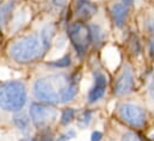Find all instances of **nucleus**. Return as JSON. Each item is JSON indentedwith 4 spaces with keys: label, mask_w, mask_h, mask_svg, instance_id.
<instances>
[{
    "label": "nucleus",
    "mask_w": 154,
    "mask_h": 141,
    "mask_svg": "<svg viewBox=\"0 0 154 141\" xmlns=\"http://www.w3.org/2000/svg\"><path fill=\"white\" fill-rule=\"evenodd\" d=\"M55 34V28L53 24H49V25H45L41 33V42H42V45L44 49H47L50 43H51V39H53V36Z\"/></svg>",
    "instance_id": "11"
},
{
    "label": "nucleus",
    "mask_w": 154,
    "mask_h": 141,
    "mask_svg": "<svg viewBox=\"0 0 154 141\" xmlns=\"http://www.w3.org/2000/svg\"><path fill=\"white\" fill-rule=\"evenodd\" d=\"M121 141H142L135 133H131V132H129V133H125L123 136H122V140Z\"/></svg>",
    "instance_id": "19"
},
{
    "label": "nucleus",
    "mask_w": 154,
    "mask_h": 141,
    "mask_svg": "<svg viewBox=\"0 0 154 141\" xmlns=\"http://www.w3.org/2000/svg\"><path fill=\"white\" fill-rule=\"evenodd\" d=\"M118 111L122 120L133 127L140 128L146 123V114L140 106L125 103L119 106Z\"/></svg>",
    "instance_id": "6"
},
{
    "label": "nucleus",
    "mask_w": 154,
    "mask_h": 141,
    "mask_svg": "<svg viewBox=\"0 0 154 141\" xmlns=\"http://www.w3.org/2000/svg\"><path fill=\"white\" fill-rule=\"evenodd\" d=\"M97 12V7L87 0H79L77 5V16L80 19H90Z\"/></svg>",
    "instance_id": "10"
},
{
    "label": "nucleus",
    "mask_w": 154,
    "mask_h": 141,
    "mask_svg": "<svg viewBox=\"0 0 154 141\" xmlns=\"http://www.w3.org/2000/svg\"><path fill=\"white\" fill-rule=\"evenodd\" d=\"M69 64H71V58H69V55H66L65 58H62V59H60V60H56V61H54V62H50L49 65H50L51 67L62 68V67L69 66Z\"/></svg>",
    "instance_id": "17"
},
{
    "label": "nucleus",
    "mask_w": 154,
    "mask_h": 141,
    "mask_svg": "<svg viewBox=\"0 0 154 141\" xmlns=\"http://www.w3.org/2000/svg\"><path fill=\"white\" fill-rule=\"evenodd\" d=\"M26 102V89L20 81L0 85V108L6 111H19Z\"/></svg>",
    "instance_id": "2"
},
{
    "label": "nucleus",
    "mask_w": 154,
    "mask_h": 141,
    "mask_svg": "<svg viewBox=\"0 0 154 141\" xmlns=\"http://www.w3.org/2000/svg\"><path fill=\"white\" fill-rule=\"evenodd\" d=\"M78 93V84L77 81H74L73 79L71 80V83L68 84V86L66 87L63 96H62V102H68L72 101Z\"/></svg>",
    "instance_id": "13"
},
{
    "label": "nucleus",
    "mask_w": 154,
    "mask_h": 141,
    "mask_svg": "<svg viewBox=\"0 0 154 141\" xmlns=\"http://www.w3.org/2000/svg\"><path fill=\"white\" fill-rule=\"evenodd\" d=\"M90 31H91V37H92L93 42H96V43H100L102 42V39H103V31L100 30L99 27L91 25L90 27Z\"/></svg>",
    "instance_id": "15"
},
{
    "label": "nucleus",
    "mask_w": 154,
    "mask_h": 141,
    "mask_svg": "<svg viewBox=\"0 0 154 141\" xmlns=\"http://www.w3.org/2000/svg\"><path fill=\"white\" fill-rule=\"evenodd\" d=\"M29 112H30V117H31L34 124L37 128H47L57 117V112L55 109L42 105L38 103L31 104Z\"/></svg>",
    "instance_id": "5"
},
{
    "label": "nucleus",
    "mask_w": 154,
    "mask_h": 141,
    "mask_svg": "<svg viewBox=\"0 0 154 141\" xmlns=\"http://www.w3.org/2000/svg\"><path fill=\"white\" fill-rule=\"evenodd\" d=\"M151 55H152V58L154 59V42L151 44Z\"/></svg>",
    "instance_id": "24"
},
{
    "label": "nucleus",
    "mask_w": 154,
    "mask_h": 141,
    "mask_svg": "<svg viewBox=\"0 0 154 141\" xmlns=\"http://www.w3.org/2000/svg\"><path fill=\"white\" fill-rule=\"evenodd\" d=\"M91 118H92V114H91V111H84V112L79 116L78 122H79V124H80L81 127H86V126L90 123Z\"/></svg>",
    "instance_id": "18"
},
{
    "label": "nucleus",
    "mask_w": 154,
    "mask_h": 141,
    "mask_svg": "<svg viewBox=\"0 0 154 141\" xmlns=\"http://www.w3.org/2000/svg\"><path fill=\"white\" fill-rule=\"evenodd\" d=\"M128 6L124 5L123 2L122 4H115L111 8V16H112V19H114V23H115L116 27L118 28H122L124 25V22L128 17Z\"/></svg>",
    "instance_id": "9"
},
{
    "label": "nucleus",
    "mask_w": 154,
    "mask_h": 141,
    "mask_svg": "<svg viewBox=\"0 0 154 141\" xmlns=\"http://www.w3.org/2000/svg\"><path fill=\"white\" fill-rule=\"evenodd\" d=\"M134 87V75L129 68L122 72L115 84V93L117 96H125L133 91Z\"/></svg>",
    "instance_id": "7"
},
{
    "label": "nucleus",
    "mask_w": 154,
    "mask_h": 141,
    "mask_svg": "<svg viewBox=\"0 0 154 141\" xmlns=\"http://www.w3.org/2000/svg\"><path fill=\"white\" fill-rule=\"evenodd\" d=\"M68 36H69V39H71L72 44L74 45L75 50L80 55H84L86 53L88 45L92 42L90 28H87L81 22L73 23L68 28Z\"/></svg>",
    "instance_id": "4"
},
{
    "label": "nucleus",
    "mask_w": 154,
    "mask_h": 141,
    "mask_svg": "<svg viewBox=\"0 0 154 141\" xmlns=\"http://www.w3.org/2000/svg\"><path fill=\"white\" fill-rule=\"evenodd\" d=\"M42 47V42L36 36H26L12 44L10 55L17 62H30L41 55Z\"/></svg>",
    "instance_id": "3"
},
{
    "label": "nucleus",
    "mask_w": 154,
    "mask_h": 141,
    "mask_svg": "<svg viewBox=\"0 0 154 141\" xmlns=\"http://www.w3.org/2000/svg\"><path fill=\"white\" fill-rule=\"evenodd\" d=\"M13 7H14V0L8 1V2H6V4H4V5L0 6V22L1 23L5 24L8 20Z\"/></svg>",
    "instance_id": "14"
},
{
    "label": "nucleus",
    "mask_w": 154,
    "mask_h": 141,
    "mask_svg": "<svg viewBox=\"0 0 154 141\" xmlns=\"http://www.w3.org/2000/svg\"><path fill=\"white\" fill-rule=\"evenodd\" d=\"M71 80L72 79L63 74H55L41 78L36 80L34 85V95L37 99L47 103L55 104L62 102L63 92Z\"/></svg>",
    "instance_id": "1"
},
{
    "label": "nucleus",
    "mask_w": 154,
    "mask_h": 141,
    "mask_svg": "<svg viewBox=\"0 0 154 141\" xmlns=\"http://www.w3.org/2000/svg\"><path fill=\"white\" fill-rule=\"evenodd\" d=\"M122 2H123L124 5H127V6H130V5H133L134 0H122Z\"/></svg>",
    "instance_id": "23"
},
{
    "label": "nucleus",
    "mask_w": 154,
    "mask_h": 141,
    "mask_svg": "<svg viewBox=\"0 0 154 141\" xmlns=\"http://www.w3.org/2000/svg\"><path fill=\"white\" fill-rule=\"evenodd\" d=\"M13 121H14L16 126L18 127V129H19L20 132H23V133H28V132H29V128H30V120H29V117H28L26 115H24V114H18V115L14 116Z\"/></svg>",
    "instance_id": "12"
},
{
    "label": "nucleus",
    "mask_w": 154,
    "mask_h": 141,
    "mask_svg": "<svg viewBox=\"0 0 154 141\" xmlns=\"http://www.w3.org/2000/svg\"><path fill=\"white\" fill-rule=\"evenodd\" d=\"M105 89H106V77L104 74H97L94 80V86L88 92V102L94 103L99 101L104 96Z\"/></svg>",
    "instance_id": "8"
},
{
    "label": "nucleus",
    "mask_w": 154,
    "mask_h": 141,
    "mask_svg": "<svg viewBox=\"0 0 154 141\" xmlns=\"http://www.w3.org/2000/svg\"><path fill=\"white\" fill-rule=\"evenodd\" d=\"M20 141H30V140H28V139H23V140H20Z\"/></svg>",
    "instance_id": "25"
},
{
    "label": "nucleus",
    "mask_w": 154,
    "mask_h": 141,
    "mask_svg": "<svg viewBox=\"0 0 154 141\" xmlns=\"http://www.w3.org/2000/svg\"><path fill=\"white\" fill-rule=\"evenodd\" d=\"M75 136V132L74 130H69L68 133H66L65 135L61 136V139L59 141H66V140H69V139H73Z\"/></svg>",
    "instance_id": "20"
},
{
    "label": "nucleus",
    "mask_w": 154,
    "mask_h": 141,
    "mask_svg": "<svg viewBox=\"0 0 154 141\" xmlns=\"http://www.w3.org/2000/svg\"><path fill=\"white\" fill-rule=\"evenodd\" d=\"M74 115H75V111L74 109L69 108V109H66L62 111V115H61V123L62 124H68L72 122V120L74 118Z\"/></svg>",
    "instance_id": "16"
},
{
    "label": "nucleus",
    "mask_w": 154,
    "mask_h": 141,
    "mask_svg": "<svg viewBox=\"0 0 154 141\" xmlns=\"http://www.w3.org/2000/svg\"><path fill=\"white\" fill-rule=\"evenodd\" d=\"M149 93H151L152 98L154 99V79H153V81L151 83V86H149Z\"/></svg>",
    "instance_id": "22"
},
{
    "label": "nucleus",
    "mask_w": 154,
    "mask_h": 141,
    "mask_svg": "<svg viewBox=\"0 0 154 141\" xmlns=\"http://www.w3.org/2000/svg\"><path fill=\"white\" fill-rule=\"evenodd\" d=\"M103 138V134L100 132H93L91 135V141H100Z\"/></svg>",
    "instance_id": "21"
}]
</instances>
